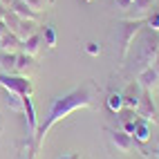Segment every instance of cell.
<instances>
[{
  "mask_svg": "<svg viewBox=\"0 0 159 159\" xmlns=\"http://www.w3.org/2000/svg\"><path fill=\"white\" fill-rule=\"evenodd\" d=\"M23 114L27 116L29 139H34V134L38 130V119H36V110H34V103H31V97H23Z\"/></svg>",
  "mask_w": 159,
  "mask_h": 159,
  "instance_id": "cell-10",
  "label": "cell"
},
{
  "mask_svg": "<svg viewBox=\"0 0 159 159\" xmlns=\"http://www.w3.org/2000/svg\"><path fill=\"white\" fill-rule=\"evenodd\" d=\"M85 52H88L90 56H99V54H101V45L94 43V40H90V43L85 45Z\"/></svg>",
  "mask_w": 159,
  "mask_h": 159,
  "instance_id": "cell-24",
  "label": "cell"
},
{
  "mask_svg": "<svg viewBox=\"0 0 159 159\" xmlns=\"http://www.w3.org/2000/svg\"><path fill=\"white\" fill-rule=\"evenodd\" d=\"M43 43L47 47H56V31H54V27H45L43 29Z\"/></svg>",
  "mask_w": 159,
  "mask_h": 159,
  "instance_id": "cell-20",
  "label": "cell"
},
{
  "mask_svg": "<svg viewBox=\"0 0 159 159\" xmlns=\"http://www.w3.org/2000/svg\"><path fill=\"white\" fill-rule=\"evenodd\" d=\"M31 65H34V56H27V54H23V52L16 54V72H25Z\"/></svg>",
  "mask_w": 159,
  "mask_h": 159,
  "instance_id": "cell-18",
  "label": "cell"
},
{
  "mask_svg": "<svg viewBox=\"0 0 159 159\" xmlns=\"http://www.w3.org/2000/svg\"><path fill=\"white\" fill-rule=\"evenodd\" d=\"M40 45H43V38H40L38 34H34V36H29V38H25V40H20V49H18V52H23V54L36 58L38 52H40Z\"/></svg>",
  "mask_w": 159,
  "mask_h": 159,
  "instance_id": "cell-11",
  "label": "cell"
},
{
  "mask_svg": "<svg viewBox=\"0 0 159 159\" xmlns=\"http://www.w3.org/2000/svg\"><path fill=\"white\" fill-rule=\"evenodd\" d=\"M139 97H141V85L137 81L128 83L125 90L121 92V99H123V108H130V110H137V103H139Z\"/></svg>",
  "mask_w": 159,
  "mask_h": 159,
  "instance_id": "cell-8",
  "label": "cell"
},
{
  "mask_svg": "<svg viewBox=\"0 0 159 159\" xmlns=\"http://www.w3.org/2000/svg\"><path fill=\"white\" fill-rule=\"evenodd\" d=\"M88 2H90V0H88Z\"/></svg>",
  "mask_w": 159,
  "mask_h": 159,
  "instance_id": "cell-29",
  "label": "cell"
},
{
  "mask_svg": "<svg viewBox=\"0 0 159 159\" xmlns=\"http://www.w3.org/2000/svg\"><path fill=\"white\" fill-rule=\"evenodd\" d=\"M132 20H141L148 11H152V0H132Z\"/></svg>",
  "mask_w": 159,
  "mask_h": 159,
  "instance_id": "cell-13",
  "label": "cell"
},
{
  "mask_svg": "<svg viewBox=\"0 0 159 159\" xmlns=\"http://www.w3.org/2000/svg\"><path fill=\"white\" fill-rule=\"evenodd\" d=\"M132 139H134L137 143H146V141H150V123L137 116V121H134V130H132Z\"/></svg>",
  "mask_w": 159,
  "mask_h": 159,
  "instance_id": "cell-12",
  "label": "cell"
},
{
  "mask_svg": "<svg viewBox=\"0 0 159 159\" xmlns=\"http://www.w3.org/2000/svg\"><path fill=\"white\" fill-rule=\"evenodd\" d=\"M97 94H99L97 85H94L92 81H85L83 85L74 88V90H70L67 94L56 97L54 101H52L45 121L38 123V130H36V134H34V139H31V141H34L36 152H38V148L43 146L47 132L54 128L61 119H65V116H70L72 112H76V110H81V108H92L94 101H97Z\"/></svg>",
  "mask_w": 159,
  "mask_h": 159,
  "instance_id": "cell-1",
  "label": "cell"
},
{
  "mask_svg": "<svg viewBox=\"0 0 159 159\" xmlns=\"http://www.w3.org/2000/svg\"><path fill=\"white\" fill-rule=\"evenodd\" d=\"M25 2H27L31 9H34V11H38V14H40V11L45 9V5H47V2H52V0H25Z\"/></svg>",
  "mask_w": 159,
  "mask_h": 159,
  "instance_id": "cell-21",
  "label": "cell"
},
{
  "mask_svg": "<svg viewBox=\"0 0 159 159\" xmlns=\"http://www.w3.org/2000/svg\"><path fill=\"white\" fill-rule=\"evenodd\" d=\"M143 27V20H121L119 25H116V40H119V45H121V58L128 56V52L134 43V38L139 36V31Z\"/></svg>",
  "mask_w": 159,
  "mask_h": 159,
  "instance_id": "cell-2",
  "label": "cell"
},
{
  "mask_svg": "<svg viewBox=\"0 0 159 159\" xmlns=\"http://www.w3.org/2000/svg\"><path fill=\"white\" fill-rule=\"evenodd\" d=\"M134 114H137V112L130 110V108H121L119 112H114V119H116V123H119V125H123V123H128V121H134V119H137Z\"/></svg>",
  "mask_w": 159,
  "mask_h": 159,
  "instance_id": "cell-19",
  "label": "cell"
},
{
  "mask_svg": "<svg viewBox=\"0 0 159 159\" xmlns=\"http://www.w3.org/2000/svg\"><path fill=\"white\" fill-rule=\"evenodd\" d=\"M58 159H81V152H67V155H61Z\"/></svg>",
  "mask_w": 159,
  "mask_h": 159,
  "instance_id": "cell-25",
  "label": "cell"
},
{
  "mask_svg": "<svg viewBox=\"0 0 159 159\" xmlns=\"http://www.w3.org/2000/svg\"><path fill=\"white\" fill-rule=\"evenodd\" d=\"M148 25H150V29L159 31V11H157V9H152L150 16H148Z\"/></svg>",
  "mask_w": 159,
  "mask_h": 159,
  "instance_id": "cell-22",
  "label": "cell"
},
{
  "mask_svg": "<svg viewBox=\"0 0 159 159\" xmlns=\"http://www.w3.org/2000/svg\"><path fill=\"white\" fill-rule=\"evenodd\" d=\"M0 5H2V7H9V5H11V0H0Z\"/></svg>",
  "mask_w": 159,
  "mask_h": 159,
  "instance_id": "cell-27",
  "label": "cell"
},
{
  "mask_svg": "<svg viewBox=\"0 0 159 159\" xmlns=\"http://www.w3.org/2000/svg\"><path fill=\"white\" fill-rule=\"evenodd\" d=\"M5 105H7L11 112H23V97L16 94V92L5 90Z\"/></svg>",
  "mask_w": 159,
  "mask_h": 159,
  "instance_id": "cell-16",
  "label": "cell"
},
{
  "mask_svg": "<svg viewBox=\"0 0 159 159\" xmlns=\"http://www.w3.org/2000/svg\"><path fill=\"white\" fill-rule=\"evenodd\" d=\"M137 83L141 85V90H148L152 92L159 88V72L150 65V67H143L139 74H137Z\"/></svg>",
  "mask_w": 159,
  "mask_h": 159,
  "instance_id": "cell-7",
  "label": "cell"
},
{
  "mask_svg": "<svg viewBox=\"0 0 159 159\" xmlns=\"http://www.w3.org/2000/svg\"><path fill=\"white\" fill-rule=\"evenodd\" d=\"M9 9H11V11L18 16V18H25V20H40V14L38 11H34V9H31L25 0H11V5H9Z\"/></svg>",
  "mask_w": 159,
  "mask_h": 159,
  "instance_id": "cell-9",
  "label": "cell"
},
{
  "mask_svg": "<svg viewBox=\"0 0 159 159\" xmlns=\"http://www.w3.org/2000/svg\"><path fill=\"white\" fill-rule=\"evenodd\" d=\"M155 159H159V146H157V152H155Z\"/></svg>",
  "mask_w": 159,
  "mask_h": 159,
  "instance_id": "cell-28",
  "label": "cell"
},
{
  "mask_svg": "<svg viewBox=\"0 0 159 159\" xmlns=\"http://www.w3.org/2000/svg\"><path fill=\"white\" fill-rule=\"evenodd\" d=\"M137 116L148 123H157L159 121V114H157V108H155V101H152V92L148 90H141V97H139V103H137Z\"/></svg>",
  "mask_w": 159,
  "mask_h": 159,
  "instance_id": "cell-5",
  "label": "cell"
},
{
  "mask_svg": "<svg viewBox=\"0 0 159 159\" xmlns=\"http://www.w3.org/2000/svg\"><path fill=\"white\" fill-rule=\"evenodd\" d=\"M108 134H110V143L116 148V152H121V155H128L132 148H134V139H132V134L128 132H123V130H110L108 128Z\"/></svg>",
  "mask_w": 159,
  "mask_h": 159,
  "instance_id": "cell-6",
  "label": "cell"
},
{
  "mask_svg": "<svg viewBox=\"0 0 159 159\" xmlns=\"http://www.w3.org/2000/svg\"><path fill=\"white\" fill-rule=\"evenodd\" d=\"M0 88L9 90V92H16V94H20V97H31L34 83H31L27 76H20V74H5V72H0Z\"/></svg>",
  "mask_w": 159,
  "mask_h": 159,
  "instance_id": "cell-4",
  "label": "cell"
},
{
  "mask_svg": "<svg viewBox=\"0 0 159 159\" xmlns=\"http://www.w3.org/2000/svg\"><path fill=\"white\" fill-rule=\"evenodd\" d=\"M105 103H108V110L114 114V112H119L123 108V99H121V92H112L108 99H105Z\"/></svg>",
  "mask_w": 159,
  "mask_h": 159,
  "instance_id": "cell-17",
  "label": "cell"
},
{
  "mask_svg": "<svg viewBox=\"0 0 159 159\" xmlns=\"http://www.w3.org/2000/svg\"><path fill=\"white\" fill-rule=\"evenodd\" d=\"M16 54L18 52H0V70L5 74H16Z\"/></svg>",
  "mask_w": 159,
  "mask_h": 159,
  "instance_id": "cell-14",
  "label": "cell"
},
{
  "mask_svg": "<svg viewBox=\"0 0 159 159\" xmlns=\"http://www.w3.org/2000/svg\"><path fill=\"white\" fill-rule=\"evenodd\" d=\"M36 157V148H34V141H27V150H23V155H20V159H34Z\"/></svg>",
  "mask_w": 159,
  "mask_h": 159,
  "instance_id": "cell-23",
  "label": "cell"
},
{
  "mask_svg": "<svg viewBox=\"0 0 159 159\" xmlns=\"http://www.w3.org/2000/svg\"><path fill=\"white\" fill-rule=\"evenodd\" d=\"M20 49V38L11 31H7V34L0 38V52H18Z\"/></svg>",
  "mask_w": 159,
  "mask_h": 159,
  "instance_id": "cell-15",
  "label": "cell"
},
{
  "mask_svg": "<svg viewBox=\"0 0 159 159\" xmlns=\"http://www.w3.org/2000/svg\"><path fill=\"white\" fill-rule=\"evenodd\" d=\"M0 18L5 20L7 29L11 31V34H16L20 40H25V38H29V36H34V34H36V20H25V18H18V16L11 11V9H5Z\"/></svg>",
  "mask_w": 159,
  "mask_h": 159,
  "instance_id": "cell-3",
  "label": "cell"
},
{
  "mask_svg": "<svg viewBox=\"0 0 159 159\" xmlns=\"http://www.w3.org/2000/svg\"><path fill=\"white\" fill-rule=\"evenodd\" d=\"M7 31H9V29H7V25H5V20L0 18V38H2V36L7 34Z\"/></svg>",
  "mask_w": 159,
  "mask_h": 159,
  "instance_id": "cell-26",
  "label": "cell"
}]
</instances>
